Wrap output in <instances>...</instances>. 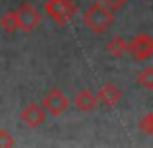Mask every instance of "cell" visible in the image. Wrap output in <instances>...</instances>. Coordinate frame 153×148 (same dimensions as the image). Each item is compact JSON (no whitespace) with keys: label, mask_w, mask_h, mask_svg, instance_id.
Wrapping results in <instances>:
<instances>
[{"label":"cell","mask_w":153,"mask_h":148,"mask_svg":"<svg viewBox=\"0 0 153 148\" xmlns=\"http://www.w3.org/2000/svg\"><path fill=\"white\" fill-rule=\"evenodd\" d=\"M83 24L94 34H103L114 24V9L106 4H94L83 13Z\"/></svg>","instance_id":"cell-1"},{"label":"cell","mask_w":153,"mask_h":148,"mask_svg":"<svg viewBox=\"0 0 153 148\" xmlns=\"http://www.w3.org/2000/svg\"><path fill=\"white\" fill-rule=\"evenodd\" d=\"M45 13L56 24L65 25L76 15V4L72 0H49L45 4Z\"/></svg>","instance_id":"cell-2"},{"label":"cell","mask_w":153,"mask_h":148,"mask_svg":"<svg viewBox=\"0 0 153 148\" xmlns=\"http://www.w3.org/2000/svg\"><path fill=\"white\" fill-rule=\"evenodd\" d=\"M128 52L133 60L142 61L153 56V36L149 34H137L128 43Z\"/></svg>","instance_id":"cell-3"},{"label":"cell","mask_w":153,"mask_h":148,"mask_svg":"<svg viewBox=\"0 0 153 148\" xmlns=\"http://www.w3.org/2000/svg\"><path fill=\"white\" fill-rule=\"evenodd\" d=\"M42 105H43V108L51 114V116H61L67 108H68V105H70V101H68V98L59 90V89H51L45 96H43V101H42Z\"/></svg>","instance_id":"cell-4"},{"label":"cell","mask_w":153,"mask_h":148,"mask_svg":"<svg viewBox=\"0 0 153 148\" xmlns=\"http://www.w3.org/2000/svg\"><path fill=\"white\" fill-rule=\"evenodd\" d=\"M16 16H18V24H20V31L24 33H31L34 31L40 22H42V16L40 13L31 6V4H24L16 9Z\"/></svg>","instance_id":"cell-5"},{"label":"cell","mask_w":153,"mask_h":148,"mask_svg":"<svg viewBox=\"0 0 153 148\" xmlns=\"http://www.w3.org/2000/svg\"><path fill=\"white\" fill-rule=\"evenodd\" d=\"M45 112H47V110L43 108V105L31 103V105H27V107L22 110L20 117H22V121H24L27 126L36 128V126H40V125L45 121Z\"/></svg>","instance_id":"cell-6"},{"label":"cell","mask_w":153,"mask_h":148,"mask_svg":"<svg viewBox=\"0 0 153 148\" xmlns=\"http://www.w3.org/2000/svg\"><path fill=\"white\" fill-rule=\"evenodd\" d=\"M101 101H99V98L97 96H94L90 90H87V89H83V90H79L78 92V96L74 98V105H76V108L78 110H81V112H92V110H96L97 108V105H99Z\"/></svg>","instance_id":"cell-7"},{"label":"cell","mask_w":153,"mask_h":148,"mask_svg":"<svg viewBox=\"0 0 153 148\" xmlns=\"http://www.w3.org/2000/svg\"><path fill=\"white\" fill-rule=\"evenodd\" d=\"M121 90L114 85V83H106V85H103L101 89H99V92H97V98H99V101L105 105V107H114V105H117L119 101H121Z\"/></svg>","instance_id":"cell-8"},{"label":"cell","mask_w":153,"mask_h":148,"mask_svg":"<svg viewBox=\"0 0 153 148\" xmlns=\"http://www.w3.org/2000/svg\"><path fill=\"white\" fill-rule=\"evenodd\" d=\"M106 51L115 56V58H121L124 52H128V43L121 38V36H114L108 43H106Z\"/></svg>","instance_id":"cell-9"},{"label":"cell","mask_w":153,"mask_h":148,"mask_svg":"<svg viewBox=\"0 0 153 148\" xmlns=\"http://www.w3.org/2000/svg\"><path fill=\"white\" fill-rule=\"evenodd\" d=\"M0 27H2L6 33H15L20 29V24H18V16H16V11H9L6 13L2 18H0Z\"/></svg>","instance_id":"cell-10"},{"label":"cell","mask_w":153,"mask_h":148,"mask_svg":"<svg viewBox=\"0 0 153 148\" xmlns=\"http://www.w3.org/2000/svg\"><path fill=\"white\" fill-rule=\"evenodd\" d=\"M137 81L142 89L153 90V67H146L144 70H140L137 76Z\"/></svg>","instance_id":"cell-11"},{"label":"cell","mask_w":153,"mask_h":148,"mask_svg":"<svg viewBox=\"0 0 153 148\" xmlns=\"http://www.w3.org/2000/svg\"><path fill=\"white\" fill-rule=\"evenodd\" d=\"M139 128L144 132V134H149V135H153V112H149V114H146L140 121H139Z\"/></svg>","instance_id":"cell-12"},{"label":"cell","mask_w":153,"mask_h":148,"mask_svg":"<svg viewBox=\"0 0 153 148\" xmlns=\"http://www.w3.org/2000/svg\"><path fill=\"white\" fill-rule=\"evenodd\" d=\"M15 146V137L9 130H0V148Z\"/></svg>","instance_id":"cell-13"},{"label":"cell","mask_w":153,"mask_h":148,"mask_svg":"<svg viewBox=\"0 0 153 148\" xmlns=\"http://www.w3.org/2000/svg\"><path fill=\"white\" fill-rule=\"evenodd\" d=\"M126 2H128V0H103V4L110 6L114 11H115V9H121V7H123Z\"/></svg>","instance_id":"cell-14"}]
</instances>
